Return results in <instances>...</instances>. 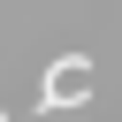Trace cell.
I'll list each match as a JSON object with an SVG mask.
<instances>
[{"instance_id": "obj_1", "label": "cell", "mask_w": 122, "mask_h": 122, "mask_svg": "<svg viewBox=\"0 0 122 122\" xmlns=\"http://www.w3.org/2000/svg\"><path fill=\"white\" fill-rule=\"evenodd\" d=\"M84 84H92V53H69V61H53V69H46V92H38V107H46V114H61V107H84V99H92Z\"/></svg>"}]
</instances>
